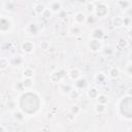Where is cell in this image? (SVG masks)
<instances>
[{"mask_svg": "<svg viewBox=\"0 0 132 132\" xmlns=\"http://www.w3.org/2000/svg\"><path fill=\"white\" fill-rule=\"evenodd\" d=\"M1 5L6 11H11L12 8H15V3L13 1H1Z\"/></svg>", "mask_w": 132, "mask_h": 132, "instance_id": "26", "label": "cell"}, {"mask_svg": "<svg viewBox=\"0 0 132 132\" xmlns=\"http://www.w3.org/2000/svg\"><path fill=\"white\" fill-rule=\"evenodd\" d=\"M21 50L24 54L30 55L35 51V43L31 40H24L21 43Z\"/></svg>", "mask_w": 132, "mask_h": 132, "instance_id": "6", "label": "cell"}, {"mask_svg": "<svg viewBox=\"0 0 132 132\" xmlns=\"http://www.w3.org/2000/svg\"><path fill=\"white\" fill-rule=\"evenodd\" d=\"M123 12H124V18L132 19V6H130V7L127 8V9H125Z\"/></svg>", "mask_w": 132, "mask_h": 132, "instance_id": "35", "label": "cell"}, {"mask_svg": "<svg viewBox=\"0 0 132 132\" xmlns=\"http://www.w3.org/2000/svg\"><path fill=\"white\" fill-rule=\"evenodd\" d=\"M111 23H112V26L114 28H117V29H120V28L125 27V19L122 15H116V16H113L112 20H111Z\"/></svg>", "mask_w": 132, "mask_h": 132, "instance_id": "11", "label": "cell"}, {"mask_svg": "<svg viewBox=\"0 0 132 132\" xmlns=\"http://www.w3.org/2000/svg\"><path fill=\"white\" fill-rule=\"evenodd\" d=\"M106 79H107V75L104 72H102V71L96 72L95 75H94V80L98 85H104L105 81H106Z\"/></svg>", "mask_w": 132, "mask_h": 132, "instance_id": "14", "label": "cell"}, {"mask_svg": "<svg viewBox=\"0 0 132 132\" xmlns=\"http://www.w3.org/2000/svg\"><path fill=\"white\" fill-rule=\"evenodd\" d=\"M34 75H35V70L32 67H25V69L23 70V77L33 78Z\"/></svg>", "mask_w": 132, "mask_h": 132, "instance_id": "24", "label": "cell"}, {"mask_svg": "<svg viewBox=\"0 0 132 132\" xmlns=\"http://www.w3.org/2000/svg\"><path fill=\"white\" fill-rule=\"evenodd\" d=\"M46 8H47L46 4H44L43 2H40V1H37L33 4V10H34L35 14H37V15H42V13L45 11Z\"/></svg>", "mask_w": 132, "mask_h": 132, "instance_id": "10", "label": "cell"}, {"mask_svg": "<svg viewBox=\"0 0 132 132\" xmlns=\"http://www.w3.org/2000/svg\"><path fill=\"white\" fill-rule=\"evenodd\" d=\"M116 45L119 50H124V48H127L129 46V41L124 37H120V38H118Z\"/></svg>", "mask_w": 132, "mask_h": 132, "instance_id": "19", "label": "cell"}, {"mask_svg": "<svg viewBox=\"0 0 132 132\" xmlns=\"http://www.w3.org/2000/svg\"><path fill=\"white\" fill-rule=\"evenodd\" d=\"M67 96H68V98H69L70 100H76V99H78V98L80 97V91L77 90V89H75V88L73 87V89L70 91V93H69Z\"/></svg>", "mask_w": 132, "mask_h": 132, "instance_id": "29", "label": "cell"}, {"mask_svg": "<svg viewBox=\"0 0 132 132\" xmlns=\"http://www.w3.org/2000/svg\"><path fill=\"white\" fill-rule=\"evenodd\" d=\"M72 20H73V24L82 26L84 24L87 23V21H88V15H87V13H86L85 11L78 10V11H75V12L73 13Z\"/></svg>", "mask_w": 132, "mask_h": 132, "instance_id": "5", "label": "cell"}, {"mask_svg": "<svg viewBox=\"0 0 132 132\" xmlns=\"http://www.w3.org/2000/svg\"><path fill=\"white\" fill-rule=\"evenodd\" d=\"M97 101H98V103L107 105V104L109 103V97H108L106 94H102V93H100V95H99L98 98H97Z\"/></svg>", "mask_w": 132, "mask_h": 132, "instance_id": "31", "label": "cell"}, {"mask_svg": "<svg viewBox=\"0 0 132 132\" xmlns=\"http://www.w3.org/2000/svg\"><path fill=\"white\" fill-rule=\"evenodd\" d=\"M53 15H54V13H53L48 8H46V9H45V11L42 13V15H41V16H42V18H44V19H51Z\"/></svg>", "mask_w": 132, "mask_h": 132, "instance_id": "37", "label": "cell"}, {"mask_svg": "<svg viewBox=\"0 0 132 132\" xmlns=\"http://www.w3.org/2000/svg\"><path fill=\"white\" fill-rule=\"evenodd\" d=\"M87 86V79L82 76V77H80V78H78L77 80H75L74 82H73V87L75 88V89H77V90H82V89H85V87Z\"/></svg>", "mask_w": 132, "mask_h": 132, "instance_id": "20", "label": "cell"}, {"mask_svg": "<svg viewBox=\"0 0 132 132\" xmlns=\"http://www.w3.org/2000/svg\"><path fill=\"white\" fill-rule=\"evenodd\" d=\"M67 75H68L69 79H71V80H73V81H75V80H77L78 78L82 77V73H81L80 69L77 68V67L71 68V69L67 72Z\"/></svg>", "mask_w": 132, "mask_h": 132, "instance_id": "9", "label": "cell"}, {"mask_svg": "<svg viewBox=\"0 0 132 132\" xmlns=\"http://www.w3.org/2000/svg\"><path fill=\"white\" fill-rule=\"evenodd\" d=\"M0 132H7V129L4 125H1L0 126Z\"/></svg>", "mask_w": 132, "mask_h": 132, "instance_id": "40", "label": "cell"}, {"mask_svg": "<svg viewBox=\"0 0 132 132\" xmlns=\"http://www.w3.org/2000/svg\"><path fill=\"white\" fill-rule=\"evenodd\" d=\"M120 76V69L116 66H112L108 69V72H107V77L111 78V79H117L118 77Z\"/></svg>", "mask_w": 132, "mask_h": 132, "instance_id": "16", "label": "cell"}, {"mask_svg": "<svg viewBox=\"0 0 132 132\" xmlns=\"http://www.w3.org/2000/svg\"><path fill=\"white\" fill-rule=\"evenodd\" d=\"M104 36V30L100 27H96L92 30V33H91V38H94V39H99V40H102Z\"/></svg>", "mask_w": 132, "mask_h": 132, "instance_id": "13", "label": "cell"}, {"mask_svg": "<svg viewBox=\"0 0 132 132\" xmlns=\"http://www.w3.org/2000/svg\"><path fill=\"white\" fill-rule=\"evenodd\" d=\"M65 77V74L61 70H55L50 74V80L54 84H61L63 82V79Z\"/></svg>", "mask_w": 132, "mask_h": 132, "instance_id": "8", "label": "cell"}, {"mask_svg": "<svg viewBox=\"0 0 132 132\" xmlns=\"http://www.w3.org/2000/svg\"><path fill=\"white\" fill-rule=\"evenodd\" d=\"M116 4L119 6V8H121L123 11L127 8H129L130 6H132V2L131 1H127V0H119L116 2Z\"/></svg>", "mask_w": 132, "mask_h": 132, "instance_id": "25", "label": "cell"}, {"mask_svg": "<svg viewBox=\"0 0 132 132\" xmlns=\"http://www.w3.org/2000/svg\"><path fill=\"white\" fill-rule=\"evenodd\" d=\"M51 41L50 40H46V39H44V40H41L40 41V43H39V47H40V50H42L43 52H47L50 48H51Z\"/></svg>", "mask_w": 132, "mask_h": 132, "instance_id": "32", "label": "cell"}, {"mask_svg": "<svg viewBox=\"0 0 132 132\" xmlns=\"http://www.w3.org/2000/svg\"><path fill=\"white\" fill-rule=\"evenodd\" d=\"M126 96L129 98H132V87H130L126 90Z\"/></svg>", "mask_w": 132, "mask_h": 132, "instance_id": "38", "label": "cell"}, {"mask_svg": "<svg viewBox=\"0 0 132 132\" xmlns=\"http://www.w3.org/2000/svg\"><path fill=\"white\" fill-rule=\"evenodd\" d=\"M128 132H132V127H130V128L128 129Z\"/></svg>", "mask_w": 132, "mask_h": 132, "instance_id": "42", "label": "cell"}, {"mask_svg": "<svg viewBox=\"0 0 132 132\" xmlns=\"http://www.w3.org/2000/svg\"><path fill=\"white\" fill-rule=\"evenodd\" d=\"M103 47H104L103 46V42H102V40H99V39L90 38L89 41L87 42V48L91 53H99V52H102Z\"/></svg>", "mask_w": 132, "mask_h": 132, "instance_id": "4", "label": "cell"}, {"mask_svg": "<svg viewBox=\"0 0 132 132\" xmlns=\"http://www.w3.org/2000/svg\"><path fill=\"white\" fill-rule=\"evenodd\" d=\"M9 65H10V60H8L7 58H4V57H2L0 59V69H1V71L6 70Z\"/></svg>", "mask_w": 132, "mask_h": 132, "instance_id": "30", "label": "cell"}, {"mask_svg": "<svg viewBox=\"0 0 132 132\" xmlns=\"http://www.w3.org/2000/svg\"><path fill=\"white\" fill-rule=\"evenodd\" d=\"M12 119L15 122H22L25 119V113L21 109H15L14 111H12Z\"/></svg>", "mask_w": 132, "mask_h": 132, "instance_id": "22", "label": "cell"}, {"mask_svg": "<svg viewBox=\"0 0 132 132\" xmlns=\"http://www.w3.org/2000/svg\"><path fill=\"white\" fill-rule=\"evenodd\" d=\"M125 72L129 76H132V62H128L125 66Z\"/></svg>", "mask_w": 132, "mask_h": 132, "instance_id": "34", "label": "cell"}, {"mask_svg": "<svg viewBox=\"0 0 132 132\" xmlns=\"http://www.w3.org/2000/svg\"><path fill=\"white\" fill-rule=\"evenodd\" d=\"M127 35H128L129 39H131V40H132V25L128 28V30H127Z\"/></svg>", "mask_w": 132, "mask_h": 132, "instance_id": "39", "label": "cell"}, {"mask_svg": "<svg viewBox=\"0 0 132 132\" xmlns=\"http://www.w3.org/2000/svg\"><path fill=\"white\" fill-rule=\"evenodd\" d=\"M13 27V21L8 15H1L0 18V32L1 34H7Z\"/></svg>", "mask_w": 132, "mask_h": 132, "instance_id": "2", "label": "cell"}, {"mask_svg": "<svg viewBox=\"0 0 132 132\" xmlns=\"http://www.w3.org/2000/svg\"><path fill=\"white\" fill-rule=\"evenodd\" d=\"M41 23L40 22H36V21H32L29 22L27 24V26L24 28V31L26 32V34L31 35V36H36L39 34L40 30H41Z\"/></svg>", "mask_w": 132, "mask_h": 132, "instance_id": "3", "label": "cell"}, {"mask_svg": "<svg viewBox=\"0 0 132 132\" xmlns=\"http://www.w3.org/2000/svg\"><path fill=\"white\" fill-rule=\"evenodd\" d=\"M68 33H70L71 35H78L81 33V26L79 25H75V24H72L69 29H68Z\"/></svg>", "mask_w": 132, "mask_h": 132, "instance_id": "23", "label": "cell"}, {"mask_svg": "<svg viewBox=\"0 0 132 132\" xmlns=\"http://www.w3.org/2000/svg\"><path fill=\"white\" fill-rule=\"evenodd\" d=\"M95 9H96V6H95L94 1H89L85 4V12L86 13H89V14L93 15L95 13Z\"/></svg>", "mask_w": 132, "mask_h": 132, "instance_id": "18", "label": "cell"}, {"mask_svg": "<svg viewBox=\"0 0 132 132\" xmlns=\"http://www.w3.org/2000/svg\"><path fill=\"white\" fill-rule=\"evenodd\" d=\"M102 53H103L104 55L109 56V55H112V54H113V50H112L111 46H105V47H103Z\"/></svg>", "mask_w": 132, "mask_h": 132, "instance_id": "36", "label": "cell"}, {"mask_svg": "<svg viewBox=\"0 0 132 132\" xmlns=\"http://www.w3.org/2000/svg\"><path fill=\"white\" fill-rule=\"evenodd\" d=\"M129 59H130V62H132V52L129 53Z\"/></svg>", "mask_w": 132, "mask_h": 132, "instance_id": "41", "label": "cell"}, {"mask_svg": "<svg viewBox=\"0 0 132 132\" xmlns=\"http://www.w3.org/2000/svg\"><path fill=\"white\" fill-rule=\"evenodd\" d=\"M13 89H14V91H15V92H19V93H22V92L26 91L21 80H20V81H18V82H14V85H13Z\"/></svg>", "mask_w": 132, "mask_h": 132, "instance_id": "33", "label": "cell"}, {"mask_svg": "<svg viewBox=\"0 0 132 132\" xmlns=\"http://www.w3.org/2000/svg\"><path fill=\"white\" fill-rule=\"evenodd\" d=\"M21 81H22V84H23V86H24V88H25L26 91H30V90L33 88V86H34V79H33V78H26V77H23V78L21 79Z\"/></svg>", "mask_w": 132, "mask_h": 132, "instance_id": "17", "label": "cell"}, {"mask_svg": "<svg viewBox=\"0 0 132 132\" xmlns=\"http://www.w3.org/2000/svg\"><path fill=\"white\" fill-rule=\"evenodd\" d=\"M47 8L55 14V13H59L62 8H63V3L59 0H54V1H50L47 4H46Z\"/></svg>", "mask_w": 132, "mask_h": 132, "instance_id": "7", "label": "cell"}, {"mask_svg": "<svg viewBox=\"0 0 132 132\" xmlns=\"http://www.w3.org/2000/svg\"><path fill=\"white\" fill-rule=\"evenodd\" d=\"M69 111H70V113H71L73 117H75V116H78V114L81 112V107H80L78 104L73 103V104L70 105Z\"/></svg>", "mask_w": 132, "mask_h": 132, "instance_id": "27", "label": "cell"}, {"mask_svg": "<svg viewBox=\"0 0 132 132\" xmlns=\"http://www.w3.org/2000/svg\"><path fill=\"white\" fill-rule=\"evenodd\" d=\"M24 62H25L24 58H23L22 56H19V55H18V56H14L13 58H11V60H10V65L20 67V66H22V65L24 64Z\"/></svg>", "mask_w": 132, "mask_h": 132, "instance_id": "21", "label": "cell"}, {"mask_svg": "<svg viewBox=\"0 0 132 132\" xmlns=\"http://www.w3.org/2000/svg\"><path fill=\"white\" fill-rule=\"evenodd\" d=\"M72 89H73V85H69V84H65V82L59 84L60 93H62V94H64V95H68Z\"/></svg>", "mask_w": 132, "mask_h": 132, "instance_id": "15", "label": "cell"}, {"mask_svg": "<svg viewBox=\"0 0 132 132\" xmlns=\"http://www.w3.org/2000/svg\"><path fill=\"white\" fill-rule=\"evenodd\" d=\"M94 2H95V6H96L94 15L96 18H99V19L106 18L108 15V12H109V6H108V4L105 1H99V2L94 1Z\"/></svg>", "mask_w": 132, "mask_h": 132, "instance_id": "1", "label": "cell"}, {"mask_svg": "<svg viewBox=\"0 0 132 132\" xmlns=\"http://www.w3.org/2000/svg\"><path fill=\"white\" fill-rule=\"evenodd\" d=\"M106 105H104V104H101V103H96L95 105H94V110H95V112L96 113H98V114H103V113H105L106 112Z\"/></svg>", "mask_w": 132, "mask_h": 132, "instance_id": "28", "label": "cell"}, {"mask_svg": "<svg viewBox=\"0 0 132 132\" xmlns=\"http://www.w3.org/2000/svg\"><path fill=\"white\" fill-rule=\"evenodd\" d=\"M86 94H87V97L89 99L93 100V99H97L98 98V96L100 95V92L96 87H89L87 92H86Z\"/></svg>", "mask_w": 132, "mask_h": 132, "instance_id": "12", "label": "cell"}]
</instances>
